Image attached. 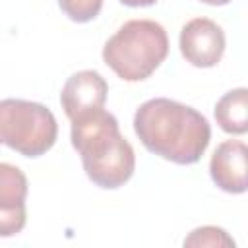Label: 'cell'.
Returning <instances> with one entry per match:
<instances>
[{
  "instance_id": "6da1fadb",
  "label": "cell",
  "mask_w": 248,
  "mask_h": 248,
  "mask_svg": "<svg viewBox=\"0 0 248 248\" xmlns=\"http://www.w3.org/2000/svg\"><path fill=\"white\" fill-rule=\"evenodd\" d=\"M134 132L147 151L176 165L198 163L211 140V126L200 110L167 97L140 105Z\"/></svg>"
},
{
  "instance_id": "7a4b0ae2",
  "label": "cell",
  "mask_w": 248,
  "mask_h": 248,
  "mask_svg": "<svg viewBox=\"0 0 248 248\" xmlns=\"http://www.w3.org/2000/svg\"><path fill=\"white\" fill-rule=\"evenodd\" d=\"M70 140L81 157L87 178L105 190L124 186L136 170V153L120 134L118 120L105 108L85 112L72 120Z\"/></svg>"
},
{
  "instance_id": "3957f363",
  "label": "cell",
  "mask_w": 248,
  "mask_h": 248,
  "mask_svg": "<svg viewBox=\"0 0 248 248\" xmlns=\"http://www.w3.org/2000/svg\"><path fill=\"white\" fill-rule=\"evenodd\" d=\"M169 37L153 19H130L105 43V64L124 81L147 79L167 58Z\"/></svg>"
},
{
  "instance_id": "277c9868",
  "label": "cell",
  "mask_w": 248,
  "mask_h": 248,
  "mask_svg": "<svg viewBox=\"0 0 248 248\" xmlns=\"http://www.w3.org/2000/svg\"><path fill=\"white\" fill-rule=\"evenodd\" d=\"M58 138V124L50 108L25 99L0 101V143L23 157L45 155Z\"/></svg>"
},
{
  "instance_id": "5b68a950",
  "label": "cell",
  "mask_w": 248,
  "mask_h": 248,
  "mask_svg": "<svg viewBox=\"0 0 248 248\" xmlns=\"http://www.w3.org/2000/svg\"><path fill=\"white\" fill-rule=\"evenodd\" d=\"M225 31L209 17H194L180 31V52L196 68H213L225 52Z\"/></svg>"
},
{
  "instance_id": "8992f818",
  "label": "cell",
  "mask_w": 248,
  "mask_h": 248,
  "mask_svg": "<svg viewBox=\"0 0 248 248\" xmlns=\"http://www.w3.org/2000/svg\"><path fill=\"white\" fill-rule=\"evenodd\" d=\"M27 176L12 163H0V238L16 236L27 223Z\"/></svg>"
},
{
  "instance_id": "52a82bcc",
  "label": "cell",
  "mask_w": 248,
  "mask_h": 248,
  "mask_svg": "<svg viewBox=\"0 0 248 248\" xmlns=\"http://www.w3.org/2000/svg\"><path fill=\"white\" fill-rule=\"evenodd\" d=\"M108 85L97 70H79L72 74L60 93V105L70 120L103 108L107 103Z\"/></svg>"
},
{
  "instance_id": "ba28073f",
  "label": "cell",
  "mask_w": 248,
  "mask_h": 248,
  "mask_svg": "<svg viewBox=\"0 0 248 248\" xmlns=\"http://www.w3.org/2000/svg\"><path fill=\"white\" fill-rule=\"evenodd\" d=\"M246 143L227 140L219 143L209 161V174L217 188L229 194L246 192Z\"/></svg>"
},
{
  "instance_id": "9c48e42d",
  "label": "cell",
  "mask_w": 248,
  "mask_h": 248,
  "mask_svg": "<svg viewBox=\"0 0 248 248\" xmlns=\"http://www.w3.org/2000/svg\"><path fill=\"white\" fill-rule=\"evenodd\" d=\"M215 120L227 134H246L248 130V89L236 87L225 93L215 105Z\"/></svg>"
},
{
  "instance_id": "30bf717a",
  "label": "cell",
  "mask_w": 248,
  "mask_h": 248,
  "mask_svg": "<svg viewBox=\"0 0 248 248\" xmlns=\"http://www.w3.org/2000/svg\"><path fill=\"white\" fill-rule=\"evenodd\" d=\"M184 246L194 248H234V240L229 236V232L215 225H203L194 229L186 238Z\"/></svg>"
},
{
  "instance_id": "8fae6325",
  "label": "cell",
  "mask_w": 248,
  "mask_h": 248,
  "mask_svg": "<svg viewBox=\"0 0 248 248\" xmlns=\"http://www.w3.org/2000/svg\"><path fill=\"white\" fill-rule=\"evenodd\" d=\"M58 6L68 19L76 23H87L99 16L103 0H58Z\"/></svg>"
},
{
  "instance_id": "7c38bea8",
  "label": "cell",
  "mask_w": 248,
  "mask_h": 248,
  "mask_svg": "<svg viewBox=\"0 0 248 248\" xmlns=\"http://www.w3.org/2000/svg\"><path fill=\"white\" fill-rule=\"evenodd\" d=\"M120 2L130 8H145V6H153L157 0H120Z\"/></svg>"
},
{
  "instance_id": "4fadbf2b",
  "label": "cell",
  "mask_w": 248,
  "mask_h": 248,
  "mask_svg": "<svg viewBox=\"0 0 248 248\" xmlns=\"http://www.w3.org/2000/svg\"><path fill=\"white\" fill-rule=\"evenodd\" d=\"M200 2L209 4V6H225V4H229L231 0H200Z\"/></svg>"
}]
</instances>
